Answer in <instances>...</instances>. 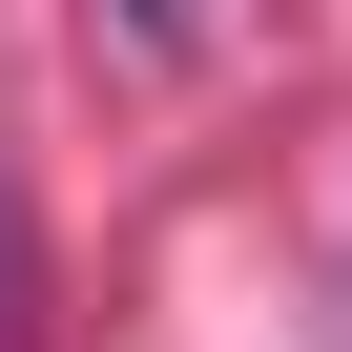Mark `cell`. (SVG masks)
Listing matches in <instances>:
<instances>
[{
  "label": "cell",
  "mask_w": 352,
  "mask_h": 352,
  "mask_svg": "<svg viewBox=\"0 0 352 352\" xmlns=\"http://www.w3.org/2000/svg\"><path fill=\"white\" fill-rule=\"evenodd\" d=\"M104 21H124V63H187V42H208V0H104Z\"/></svg>",
  "instance_id": "cell-1"
}]
</instances>
